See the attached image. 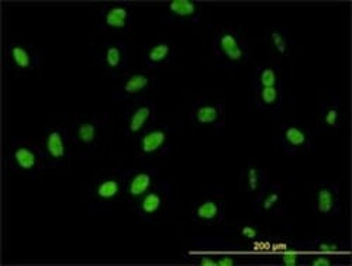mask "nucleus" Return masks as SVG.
I'll return each mask as SVG.
<instances>
[{"label": "nucleus", "mask_w": 352, "mask_h": 266, "mask_svg": "<svg viewBox=\"0 0 352 266\" xmlns=\"http://www.w3.org/2000/svg\"><path fill=\"white\" fill-rule=\"evenodd\" d=\"M283 87L282 69L275 64H263L254 71V89L255 87Z\"/></svg>", "instance_id": "bb28decb"}, {"label": "nucleus", "mask_w": 352, "mask_h": 266, "mask_svg": "<svg viewBox=\"0 0 352 266\" xmlns=\"http://www.w3.org/2000/svg\"><path fill=\"white\" fill-rule=\"evenodd\" d=\"M155 83L157 78L150 71H127L117 83L113 96L122 103L135 102L150 93Z\"/></svg>", "instance_id": "4468645a"}, {"label": "nucleus", "mask_w": 352, "mask_h": 266, "mask_svg": "<svg viewBox=\"0 0 352 266\" xmlns=\"http://www.w3.org/2000/svg\"><path fill=\"white\" fill-rule=\"evenodd\" d=\"M189 118L199 129L219 133L227 124V109L220 100L199 99L192 103Z\"/></svg>", "instance_id": "dca6fc26"}, {"label": "nucleus", "mask_w": 352, "mask_h": 266, "mask_svg": "<svg viewBox=\"0 0 352 266\" xmlns=\"http://www.w3.org/2000/svg\"><path fill=\"white\" fill-rule=\"evenodd\" d=\"M40 148L44 155L45 169L67 168L72 162V141L69 129L48 126L41 133Z\"/></svg>", "instance_id": "423d86ee"}, {"label": "nucleus", "mask_w": 352, "mask_h": 266, "mask_svg": "<svg viewBox=\"0 0 352 266\" xmlns=\"http://www.w3.org/2000/svg\"><path fill=\"white\" fill-rule=\"evenodd\" d=\"M306 248L316 254H338L349 248V243L336 239V236H316V239L305 243Z\"/></svg>", "instance_id": "cd10ccee"}, {"label": "nucleus", "mask_w": 352, "mask_h": 266, "mask_svg": "<svg viewBox=\"0 0 352 266\" xmlns=\"http://www.w3.org/2000/svg\"><path fill=\"white\" fill-rule=\"evenodd\" d=\"M342 263L341 256L336 254H316L306 258V265L311 266H336Z\"/></svg>", "instance_id": "c756f323"}, {"label": "nucleus", "mask_w": 352, "mask_h": 266, "mask_svg": "<svg viewBox=\"0 0 352 266\" xmlns=\"http://www.w3.org/2000/svg\"><path fill=\"white\" fill-rule=\"evenodd\" d=\"M161 14L173 24H196L203 16V6L195 0H170L161 6Z\"/></svg>", "instance_id": "f3484780"}, {"label": "nucleus", "mask_w": 352, "mask_h": 266, "mask_svg": "<svg viewBox=\"0 0 352 266\" xmlns=\"http://www.w3.org/2000/svg\"><path fill=\"white\" fill-rule=\"evenodd\" d=\"M170 209L172 185L169 181H158V184L133 207L138 217L150 224L168 216Z\"/></svg>", "instance_id": "1a4fd4ad"}, {"label": "nucleus", "mask_w": 352, "mask_h": 266, "mask_svg": "<svg viewBox=\"0 0 352 266\" xmlns=\"http://www.w3.org/2000/svg\"><path fill=\"white\" fill-rule=\"evenodd\" d=\"M173 129L166 124L155 123L144 131L135 141V153L141 161H155L166 157L172 150Z\"/></svg>", "instance_id": "6e6552de"}, {"label": "nucleus", "mask_w": 352, "mask_h": 266, "mask_svg": "<svg viewBox=\"0 0 352 266\" xmlns=\"http://www.w3.org/2000/svg\"><path fill=\"white\" fill-rule=\"evenodd\" d=\"M158 184V172L151 166L124 169V192L122 203L134 207Z\"/></svg>", "instance_id": "2eb2a0df"}, {"label": "nucleus", "mask_w": 352, "mask_h": 266, "mask_svg": "<svg viewBox=\"0 0 352 266\" xmlns=\"http://www.w3.org/2000/svg\"><path fill=\"white\" fill-rule=\"evenodd\" d=\"M306 255L298 251H282L274 256V262L282 266H300L306 265Z\"/></svg>", "instance_id": "c85d7f7f"}, {"label": "nucleus", "mask_w": 352, "mask_h": 266, "mask_svg": "<svg viewBox=\"0 0 352 266\" xmlns=\"http://www.w3.org/2000/svg\"><path fill=\"white\" fill-rule=\"evenodd\" d=\"M192 220L200 225H219L226 221V207L223 201L203 196L200 197L192 209Z\"/></svg>", "instance_id": "aec40b11"}, {"label": "nucleus", "mask_w": 352, "mask_h": 266, "mask_svg": "<svg viewBox=\"0 0 352 266\" xmlns=\"http://www.w3.org/2000/svg\"><path fill=\"white\" fill-rule=\"evenodd\" d=\"M6 166L19 177H25L33 181L34 177L45 169V161L40 145L32 142L30 140H14L5 157Z\"/></svg>", "instance_id": "20e7f679"}, {"label": "nucleus", "mask_w": 352, "mask_h": 266, "mask_svg": "<svg viewBox=\"0 0 352 266\" xmlns=\"http://www.w3.org/2000/svg\"><path fill=\"white\" fill-rule=\"evenodd\" d=\"M278 142L287 155H306L314 146V133L300 120H289L279 127Z\"/></svg>", "instance_id": "f8f14e48"}, {"label": "nucleus", "mask_w": 352, "mask_h": 266, "mask_svg": "<svg viewBox=\"0 0 352 266\" xmlns=\"http://www.w3.org/2000/svg\"><path fill=\"white\" fill-rule=\"evenodd\" d=\"M285 192L280 184L268 182L263 190L252 200V209L256 214L268 217L283 214Z\"/></svg>", "instance_id": "6ab92c4d"}, {"label": "nucleus", "mask_w": 352, "mask_h": 266, "mask_svg": "<svg viewBox=\"0 0 352 266\" xmlns=\"http://www.w3.org/2000/svg\"><path fill=\"white\" fill-rule=\"evenodd\" d=\"M267 169L255 162H248L240 175V189L252 200L263 190L268 184Z\"/></svg>", "instance_id": "4be33fe9"}, {"label": "nucleus", "mask_w": 352, "mask_h": 266, "mask_svg": "<svg viewBox=\"0 0 352 266\" xmlns=\"http://www.w3.org/2000/svg\"><path fill=\"white\" fill-rule=\"evenodd\" d=\"M342 122H344V117H342L340 99L336 95L330 93L320 103L318 126L327 133H334L341 129Z\"/></svg>", "instance_id": "5701e85b"}, {"label": "nucleus", "mask_w": 352, "mask_h": 266, "mask_svg": "<svg viewBox=\"0 0 352 266\" xmlns=\"http://www.w3.org/2000/svg\"><path fill=\"white\" fill-rule=\"evenodd\" d=\"M210 49L217 63L224 68H237L251 59V45L240 30L234 27L219 28L214 32Z\"/></svg>", "instance_id": "f03ea898"}, {"label": "nucleus", "mask_w": 352, "mask_h": 266, "mask_svg": "<svg viewBox=\"0 0 352 266\" xmlns=\"http://www.w3.org/2000/svg\"><path fill=\"white\" fill-rule=\"evenodd\" d=\"M3 58L10 71L19 75H27L34 74L41 68L44 51L33 43L10 41L5 48Z\"/></svg>", "instance_id": "9d476101"}, {"label": "nucleus", "mask_w": 352, "mask_h": 266, "mask_svg": "<svg viewBox=\"0 0 352 266\" xmlns=\"http://www.w3.org/2000/svg\"><path fill=\"white\" fill-rule=\"evenodd\" d=\"M134 23V8L126 2H107L96 14V27L103 33L120 36L130 33Z\"/></svg>", "instance_id": "9b49d317"}, {"label": "nucleus", "mask_w": 352, "mask_h": 266, "mask_svg": "<svg viewBox=\"0 0 352 266\" xmlns=\"http://www.w3.org/2000/svg\"><path fill=\"white\" fill-rule=\"evenodd\" d=\"M176 48L169 41H154L141 48V61L148 69H161L175 61Z\"/></svg>", "instance_id": "412c9836"}, {"label": "nucleus", "mask_w": 352, "mask_h": 266, "mask_svg": "<svg viewBox=\"0 0 352 266\" xmlns=\"http://www.w3.org/2000/svg\"><path fill=\"white\" fill-rule=\"evenodd\" d=\"M109 122L107 113H82L74 118L69 127L72 145L76 146L83 155L95 153L102 140L103 131Z\"/></svg>", "instance_id": "39448f33"}, {"label": "nucleus", "mask_w": 352, "mask_h": 266, "mask_svg": "<svg viewBox=\"0 0 352 266\" xmlns=\"http://www.w3.org/2000/svg\"><path fill=\"white\" fill-rule=\"evenodd\" d=\"M192 248L184 255V261L199 266H236L243 256L236 254V244L214 239H193Z\"/></svg>", "instance_id": "7ed1b4c3"}, {"label": "nucleus", "mask_w": 352, "mask_h": 266, "mask_svg": "<svg viewBox=\"0 0 352 266\" xmlns=\"http://www.w3.org/2000/svg\"><path fill=\"white\" fill-rule=\"evenodd\" d=\"M283 87H255L254 106L259 111H278L283 106Z\"/></svg>", "instance_id": "a878e982"}, {"label": "nucleus", "mask_w": 352, "mask_h": 266, "mask_svg": "<svg viewBox=\"0 0 352 266\" xmlns=\"http://www.w3.org/2000/svg\"><path fill=\"white\" fill-rule=\"evenodd\" d=\"M124 192V169L113 168L96 172L83 182V201L94 214H109L122 201Z\"/></svg>", "instance_id": "f257e3e1"}, {"label": "nucleus", "mask_w": 352, "mask_h": 266, "mask_svg": "<svg viewBox=\"0 0 352 266\" xmlns=\"http://www.w3.org/2000/svg\"><path fill=\"white\" fill-rule=\"evenodd\" d=\"M313 204L316 214L321 217L338 216L341 212L340 188L330 181H321L314 189Z\"/></svg>", "instance_id": "a211bd4d"}, {"label": "nucleus", "mask_w": 352, "mask_h": 266, "mask_svg": "<svg viewBox=\"0 0 352 266\" xmlns=\"http://www.w3.org/2000/svg\"><path fill=\"white\" fill-rule=\"evenodd\" d=\"M92 61L106 75L123 76L129 71V45L124 40L100 43L92 51Z\"/></svg>", "instance_id": "0eeeda50"}, {"label": "nucleus", "mask_w": 352, "mask_h": 266, "mask_svg": "<svg viewBox=\"0 0 352 266\" xmlns=\"http://www.w3.org/2000/svg\"><path fill=\"white\" fill-rule=\"evenodd\" d=\"M120 109L126 115V137L131 141H135L144 131L157 123V107L153 100L146 98L124 103Z\"/></svg>", "instance_id": "ddd939ff"}, {"label": "nucleus", "mask_w": 352, "mask_h": 266, "mask_svg": "<svg viewBox=\"0 0 352 266\" xmlns=\"http://www.w3.org/2000/svg\"><path fill=\"white\" fill-rule=\"evenodd\" d=\"M265 43L271 51L280 58H289L295 51V43L290 38L287 30L280 24H272L268 27Z\"/></svg>", "instance_id": "393cba45"}, {"label": "nucleus", "mask_w": 352, "mask_h": 266, "mask_svg": "<svg viewBox=\"0 0 352 266\" xmlns=\"http://www.w3.org/2000/svg\"><path fill=\"white\" fill-rule=\"evenodd\" d=\"M226 232L232 236H236V239H239L244 243H250V244L262 243V240L268 236V232L265 228L261 227L259 224H256L254 221H248V220L230 221L226 225Z\"/></svg>", "instance_id": "b1692460"}]
</instances>
